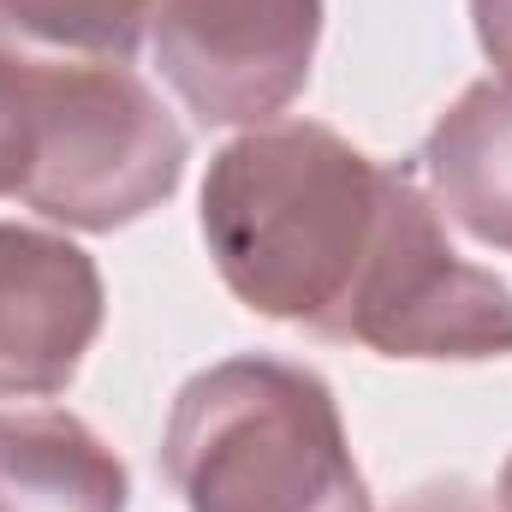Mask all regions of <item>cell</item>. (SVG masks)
Wrapping results in <instances>:
<instances>
[{
	"label": "cell",
	"mask_w": 512,
	"mask_h": 512,
	"mask_svg": "<svg viewBox=\"0 0 512 512\" xmlns=\"http://www.w3.org/2000/svg\"><path fill=\"white\" fill-rule=\"evenodd\" d=\"M495 512H512V459L501 465V483H495Z\"/></svg>",
	"instance_id": "7c38bea8"
},
{
	"label": "cell",
	"mask_w": 512,
	"mask_h": 512,
	"mask_svg": "<svg viewBox=\"0 0 512 512\" xmlns=\"http://www.w3.org/2000/svg\"><path fill=\"white\" fill-rule=\"evenodd\" d=\"M102 334L96 256L60 233L0 221V399L66 393Z\"/></svg>",
	"instance_id": "8992f818"
},
{
	"label": "cell",
	"mask_w": 512,
	"mask_h": 512,
	"mask_svg": "<svg viewBox=\"0 0 512 512\" xmlns=\"http://www.w3.org/2000/svg\"><path fill=\"white\" fill-rule=\"evenodd\" d=\"M435 203L489 251H512V72L477 78L423 143Z\"/></svg>",
	"instance_id": "52a82bcc"
},
{
	"label": "cell",
	"mask_w": 512,
	"mask_h": 512,
	"mask_svg": "<svg viewBox=\"0 0 512 512\" xmlns=\"http://www.w3.org/2000/svg\"><path fill=\"white\" fill-rule=\"evenodd\" d=\"M126 465L72 411H0V512H126Z\"/></svg>",
	"instance_id": "ba28073f"
},
{
	"label": "cell",
	"mask_w": 512,
	"mask_h": 512,
	"mask_svg": "<svg viewBox=\"0 0 512 512\" xmlns=\"http://www.w3.org/2000/svg\"><path fill=\"white\" fill-rule=\"evenodd\" d=\"M161 0H0V48L42 60H131Z\"/></svg>",
	"instance_id": "9c48e42d"
},
{
	"label": "cell",
	"mask_w": 512,
	"mask_h": 512,
	"mask_svg": "<svg viewBox=\"0 0 512 512\" xmlns=\"http://www.w3.org/2000/svg\"><path fill=\"white\" fill-rule=\"evenodd\" d=\"M393 512H495V501H489L483 489H471V483L447 477V483H423L405 507H393Z\"/></svg>",
	"instance_id": "30bf717a"
},
{
	"label": "cell",
	"mask_w": 512,
	"mask_h": 512,
	"mask_svg": "<svg viewBox=\"0 0 512 512\" xmlns=\"http://www.w3.org/2000/svg\"><path fill=\"white\" fill-rule=\"evenodd\" d=\"M322 0H161L155 66L203 126H268L310 84Z\"/></svg>",
	"instance_id": "5b68a950"
},
{
	"label": "cell",
	"mask_w": 512,
	"mask_h": 512,
	"mask_svg": "<svg viewBox=\"0 0 512 512\" xmlns=\"http://www.w3.org/2000/svg\"><path fill=\"white\" fill-rule=\"evenodd\" d=\"M471 18H477V42L483 54L512 72V0H471Z\"/></svg>",
	"instance_id": "8fae6325"
},
{
	"label": "cell",
	"mask_w": 512,
	"mask_h": 512,
	"mask_svg": "<svg viewBox=\"0 0 512 512\" xmlns=\"http://www.w3.org/2000/svg\"><path fill=\"white\" fill-rule=\"evenodd\" d=\"M334 340L370 346L382 358H441V364L512 358V286L447 245L441 209L405 167L387 203L376 256L364 262Z\"/></svg>",
	"instance_id": "277c9868"
},
{
	"label": "cell",
	"mask_w": 512,
	"mask_h": 512,
	"mask_svg": "<svg viewBox=\"0 0 512 512\" xmlns=\"http://www.w3.org/2000/svg\"><path fill=\"white\" fill-rule=\"evenodd\" d=\"M191 512H376L328 382L286 358H227L179 387L161 441Z\"/></svg>",
	"instance_id": "7a4b0ae2"
},
{
	"label": "cell",
	"mask_w": 512,
	"mask_h": 512,
	"mask_svg": "<svg viewBox=\"0 0 512 512\" xmlns=\"http://www.w3.org/2000/svg\"><path fill=\"white\" fill-rule=\"evenodd\" d=\"M399 167L370 161L316 120H268L233 137L203 179V239L227 292L334 340L387 227Z\"/></svg>",
	"instance_id": "6da1fadb"
},
{
	"label": "cell",
	"mask_w": 512,
	"mask_h": 512,
	"mask_svg": "<svg viewBox=\"0 0 512 512\" xmlns=\"http://www.w3.org/2000/svg\"><path fill=\"white\" fill-rule=\"evenodd\" d=\"M18 108L12 197L60 227H131L185 179V131L126 60L24 54Z\"/></svg>",
	"instance_id": "3957f363"
}]
</instances>
